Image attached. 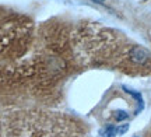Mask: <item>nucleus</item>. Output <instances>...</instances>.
Listing matches in <instances>:
<instances>
[{"mask_svg": "<svg viewBox=\"0 0 151 137\" xmlns=\"http://www.w3.org/2000/svg\"><path fill=\"white\" fill-rule=\"evenodd\" d=\"M130 57H132L133 62L139 63V65H143L150 59V52L143 46H134L130 50Z\"/></svg>", "mask_w": 151, "mask_h": 137, "instance_id": "nucleus-1", "label": "nucleus"}, {"mask_svg": "<svg viewBox=\"0 0 151 137\" xmlns=\"http://www.w3.org/2000/svg\"><path fill=\"white\" fill-rule=\"evenodd\" d=\"M123 90L126 91L127 94H130L133 98L137 101V105H139V108L136 109V112H134V115H137V113H140L141 110L144 109V99H143V95H141L139 91H134V90H130V88H127V87H124L123 85Z\"/></svg>", "mask_w": 151, "mask_h": 137, "instance_id": "nucleus-2", "label": "nucleus"}, {"mask_svg": "<svg viewBox=\"0 0 151 137\" xmlns=\"http://www.w3.org/2000/svg\"><path fill=\"white\" fill-rule=\"evenodd\" d=\"M99 136L101 137H115L118 136V126L115 125H106L99 130Z\"/></svg>", "mask_w": 151, "mask_h": 137, "instance_id": "nucleus-3", "label": "nucleus"}, {"mask_svg": "<svg viewBox=\"0 0 151 137\" xmlns=\"http://www.w3.org/2000/svg\"><path fill=\"white\" fill-rule=\"evenodd\" d=\"M127 118H129V115H127L126 110H122V109L115 110V119L118 122H123L124 119H127Z\"/></svg>", "mask_w": 151, "mask_h": 137, "instance_id": "nucleus-4", "label": "nucleus"}, {"mask_svg": "<svg viewBox=\"0 0 151 137\" xmlns=\"http://www.w3.org/2000/svg\"><path fill=\"white\" fill-rule=\"evenodd\" d=\"M129 130V123H124V125H119L118 126V136H122Z\"/></svg>", "mask_w": 151, "mask_h": 137, "instance_id": "nucleus-5", "label": "nucleus"}, {"mask_svg": "<svg viewBox=\"0 0 151 137\" xmlns=\"http://www.w3.org/2000/svg\"><path fill=\"white\" fill-rule=\"evenodd\" d=\"M94 1H97V3H101V1H104V0H94Z\"/></svg>", "mask_w": 151, "mask_h": 137, "instance_id": "nucleus-6", "label": "nucleus"}, {"mask_svg": "<svg viewBox=\"0 0 151 137\" xmlns=\"http://www.w3.org/2000/svg\"><path fill=\"white\" fill-rule=\"evenodd\" d=\"M134 137H139V136H134Z\"/></svg>", "mask_w": 151, "mask_h": 137, "instance_id": "nucleus-7", "label": "nucleus"}]
</instances>
